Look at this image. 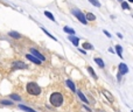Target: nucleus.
Segmentation results:
<instances>
[{
  "label": "nucleus",
  "mask_w": 133,
  "mask_h": 112,
  "mask_svg": "<svg viewBox=\"0 0 133 112\" xmlns=\"http://www.w3.org/2000/svg\"><path fill=\"white\" fill-rule=\"evenodd\" d=\"M42 30H43V32H44V33H46V34H47V35H48V36H49V37H50V39H53V40H54V41H56V37H54V36H53V35H51V34H49V32H47V30H46V29H44V28H42Z\"/></svg>",
  "instance_id": "5701e85b"
},
{
  "label": "nucleus",
  "mask_w": 133,
  "mask_h": 112,
  "mask_svg": "<svg viewBox=\"0 0 133 112\" xmlns=\"http://www.w3.org/2000/svg\"><path fill=\"white\" fill-rule=\"evenodd\" d=\"M27 65L23 62H20V61H16V62L13 63V69H26Z\"/></svg>",
  "instance_id": "423d86ee"
},
{
  "label": "nucleus",
  "mask_w": 133,
  "mask_h": 112,
  "mask_svg": "<svg viewBox=\"0 0 133 112\" xmlns=\"http://www.w3.org/2000/svg\"><path fill=\"white\" fill-rule=\"evenodd\" d=\"M19 107H20L21 110H23V111H26V112H35L33 109H30V107H27V106H25V105H19Z\"/></svg>",
  "instance_id": "9b49d317"
},
{
  "label": "nucleus",
  "mask_w": 133,
  "mask_h": 112,
  "mask_svg": "<svg viewBox=\"0 0 133 112\" xmlns=\"http://www.w3.org/2000/svg\"><path fill=\"white\" fill-rule=\"evenodd\" d=\"M27 92L29 93V95L37 96L41 93V88H40L35 82H29V83L27 84Z\"/></svg>",
  "instance_id": "f257e3e1"
},
{
  "label": "nucleus",
  "mask_w": 133,
  "mask_h": 112,
  "mask_svg": "<svg viewBox=\"0 0 133 112\" xmlns=\"http://www.w3.org/2000/svg\"><path fill=\"white\" fill-rule=\"evenodd\" d=\"M89 1H90L91 4L93 5V6H96V7H100V4H99V1H97V0H89Z\"/></svg>",
  "instance_id": "412c9836"
},
{
  "label": "nucleus",
  "mask_w": 133,
  "mask_h": 112,
  "mask_svg": "<svg viewBox=\"0 0 133 112\" xmlns=\"http://www.w3.org/2000/svg\"><path fill=\"white\" fill-rule=\"evenodd\" d=\"M86 19H88L89 21H93V20H96V16L93 15L92 13H86V16H85Z\"/></svg>",
  "instance_id": "4468645a"
},
{
  "label": "nucleus",
  "mask_w": 133,
  "mask_h": 112,
  "mask_svg": "<svg viewBox=\"0 0 133 112\" xmlns=\"http://www.w3.org/2000/svg\"><path fill=\"white\" fill-rule=\"evenodd\" d=\"M8 35H9V36H12V37H14V39H20V37H21V35L19 34V33L13 32V30H11V32L8 33Z\"/></svg>",
  "instance_id": "1a4fd4ad"
},
{
  "label": "nucleus",
  "mask_w": 133,
  "mask_h": 112,
  "mask_svg": "<svg viewBox=\"0 0 133 112\" xmlns=\"http://www.w3.org/2000/svg\"><path fill=\"white\" fill-rule=\"evenodd\" d=\"M128 71V68L127 65L125 64V63H120L119 64V72H118V81H120L121 79V76H123L124 74H126V72Z\"/></svg>",
  "instance_id": "20e7f679"
},
{
  "label": "nucleus",
  "mask_w": 133,
  "mask_h": 112,
  "mask_svg": "<svg viewBox=\"0 0 133 112\" xmlns=\"http://www.w3.org/2000/svg\"><path fill=\"white\" fill-rule=\"evenodd\" d=\"M71 13L74 14L75 16H76L77 19H78L79 21H81L83 25H86V19H85V15H84L83 13H82L81 11H78V9H72Z\"/></svg>",
  "instance_id": "7ed1b4c3"
},
{
  "label": "nucleus",
  "mask_w": 133,
  "mask_h": 112,
  "mask_svg": "<svg viewBox=\"0 0 133 112\" xmlns=\"http://www.w3.org/2000/svg\"><path fill=\"white\" fill-rule=\"evenodd\" d=\"M0 103H1L2 105H12V104H13V103L9 102V100H1Z\"/></svg>",
  "instance_id": "b1692460"
},
{
  "label": "nucleus",
  "mask_w": 133,
  "mask_h": 112,
  "mask_svg": "<svg viewBox=\"0 0 133 112\" xmlns=\"http://www.w3.org/2000/svg\"><path fill=\"white\" fill-rule=\"evenodd\" d=\"M116 50H117V53H118L119 57H123V56H121V51H123V48H121V46H116Z\"/></svg>",
  "instance_id": "f3484780"
},
{
  "label": "nucleus",
  "mask_w": 133,
  "mask_h": 112,
  "mask_svg": "<svg viewBox=\"0 0 133 112\" xmlns=\"http://www.w3.org/2000/svg\"><path fill=\"white\" fill-rule=\"evenodd\" d=\"M30 54H32L34 57H36L37 60H40V61H44V60H46V57H44L41 53H39L36 49H30Z\"/></svg>",
  "instance_id": "39448f33"
},
{
  "label": "nucleus",
  "mask_w": 133,
  "mask_h": 112,
  "mask_svg": "<svg viewBox=\"0 0 133 112\" xmlns=\"http://www.w3.org/2000/svg\"><path fill=\"white\" fill-rule=\"evenodd\" d=\"M121 7L125 9H130V6L127 5V2H121Z\"/></svg>",
  "instance_id": "393cba45"
},
{
  "label": "nucleus",
  "mask_w": 133,
  "mask_h": 112,
  "mask_svg": "<svg viewBox=\"0 0 133 112\" xmlns=\"http://www.w3.org/2000/svg\"><path fill=\"white\" fill-rule=\"evenodd\" d=\"M50 103H51V105H53V106H56V107L61 106V105H62V103H63L62 95H61L60 92L51 93V96H50Z\"/></svg>",
  "instance_id": "f03ea898"
},
{
  "label": "nucleus",
  "mask_w": 133,
  "mask_h": 112,
  "mask_svg": "<svg viewBox=\"0 0 133 112\" xmlns=\"http://www.w3.org/2000/svg\"><path fill=\"white\" fill-rule=\"evenodd\" d=\"M88 71L90 72V74H91V76H92L93 78H96V79H97V75L95 74V71H93V69H92V68H91V67H89V68H88Z\"/></svg>",
  "instance_id": "a211bd4d"
},
{
  "label": "nucleus",
  "mask_w": 133,
  "mask_h": 112,
  "mask_svg": "<svg viewBox=\"0 0 133 112\" xmlns=\"http://www.w3.org/2000/svg\"><path fill=\"white\" fill-rule=\"evenodd\" d=\"M95 62L97 63V64L99 65L100 68H104V65H105V64H104V62H103V60H102V58H98V57H96V58H95Z\"/></svg>",
  "instance_id": "f8f14e48"
},
{
  "label": "nucleus",
  "mask_w": 133,
  "mask_h": 112,
  "mask_svg": "<svg viewBox=\"0 0 133 112\" xmlns=\"http://www.w3.org/2000/svg\"><path fill=\"white\" fill-rule=\"evenodd\" d=\"M103 93H104V96H106V97L109 98L110 100H113V97H112V96L110 95V92H109V91H104V92H103Z\"/></svg>",
  "instance_id": "4be33fe9"
},
{
  "label": "nucleus",
  "mask_w": 133,
  "mask_h": 112,
  "mask_svg": "<svg viewBox=\"0 0 133 112\" xmlns=\"http://www.w3.org/2000/svg\"><path fill=\"white\" fill-rule=\"evenodd\" d=\"M26 57H27L28 60L30 61V62L35 63V64H40V63H41V61H40V60H37L36 57H34V56H33L32 54H28V55H26Z\"/></svg>",
  "instance_id": "0eeeda50"
},
{
  "label": "nucleus",
  "mask_w": 133,
  "mask_h": 112,
  "mask_svg": "<svg viewBox=\"0 0 133 112\" xmlns=\"http://www.w3.org/2000/svg\"><path fill=\"white\" fill-rule=\"evenodd\" d=\"M11 98H12V99H14V100H18V102H20V100H21V97H20V96L15 95V93L11 95Z\"/></svg>",
  "instance_id": "aec40b11"
},
{
  "label": "nucleus",
  "mask_w": 133,
  "mask_h": 112,
  "mask_svg": "<svg viewBox=\"0 0 133 112\" xmlns=\"http://www.w3.org/2000/svg\"><path fill=\"white\" fill-rule=\"evenodd\" d=\"M69 40L70 41L72 42V44H74V46H78V42H79V39L78 37H76V36H74V35H71V36L69 37Z\"/></svg>",
  "instance_id": "6e6552de"
},
{
  "label": "nucleus",
  "mask_w": 133,
  "mask_h": 112,
  "mask_svg": "<svg viewBox=\"0 0 133 112\" xmlns=\"http://www.w3.org/2000/svg\"><path fill=\"white\" fill-rule=\"evenodd\" d=\"M128 1H130V2H133V0H128Z\"/></svg>",
  "instance_id": "bb28decb"
},
{
  "label": "nucleus",
  "mask_w": 133,
  "mask_h": 112,
  "mask_svg": "<svg viewBox=\"0 0 133 112\" xmlns=\"http://www.w3.org/2000/svg\"><path fill=\"white\" fill-rule=\"evenodd\" d=\"M77 95H78V97H79V98H81V99H82V100H83V102H84V103H88V99H86V97H85V96H84V95H83V93H82V92H81V91H77Z\"/></svg>",
  "instance_id": "ddd939ff"
},
{
  "label": "nucleus",
  "mask_w": 133,
  "mask_h": 112,
  "mask_svg": "<svg viewBox=\"0 0 133 112\" xmlns=\"http://www.w3.org/2000/svg\"><path fill=\"white\" fill-rule=\"evenodd\" d=\"M64 32L65 33H68V34H71V35H74L75 34V30L72 29V28H70V27H64Z\"/></svg>",
  "instance_id": "2eb2a0df"
},
{
  "label": "nucleus",
  "mask_w": 133,
  "mask_h": 112,
  "mask_svg": "<svg viewBox=\"0 0 133 112\" xmlns=\"http://www.w3.org/2000/svg\"><path fill=\"white\" fill-rule=\"evenodd\" d=\"M83 48L84 49H88V50H91V49H93V47H92V44H90V43H84L83 44Z\"/></svg>",
  "instance_id": "6ab92c4d"
},
{
  "label": "nucleus",
  "mask_w": 133,
  "mask_h": 112,
  "mask_svg": "<svg viewBox=\"0 0 133 112\" xmlns=\"http://www.w3.org/2000/svg\"><path fill=\"white\" fill-rule=\"evenodd\" d=\"M44 15H46V16H47V18H49V19H50V20H51V21H55V18H54V15H53V14H51V13H50V12L46 11V12H44Z\"/></svg>",
  "instance_id": "dca6fc26"
},
{
  "label": "nucleus",
  "mask_w": 133,
  "mask_h": 112,
  "mask_svg": "<svg viewBox=\"0 0 133 112\" xmlns=\"http://www.w3.org/2000/svg\"><path fill=\"white\" fill-rule=\"evenodd\" d=\"M104 33H105V35H107L109 37H111V34H110L109 32H106V30H104Z\"/></svg>",
  "instance_id": "a878e982"
},
{
  "label": "nucleus",
  "mask_w": 133,
  "mask_h": 112,
  "mask_svg": "<svg viewBox=\"0 0 133 112\" xmlns=\"http://www.w3.org/2000/svg\"><path fill=\"white\" fill-rule=\"evenodd\" d=\"M119 1H121V0H119Z\"/></svg>",
  "instance_id": "cd10ccee"
},
{
  "label": "nucleus",
  "mask_w": 133,
  "mask_h": 112,
  "mask_svg": "<svg viewBox=\"0 0 133 112\" xmlns=\"http://www.w3.org/2000/svg\"><path fill=\"white\" fill-rule=\"evenodd\" d=\"M65 84H67V85L69 86V88H70V90H71V91H76V88H75V84L72 83L71 81H69V79H68V81L65 82Z\"/></svg>",
  "instance_id": "9d476101"
}]
</instances>
